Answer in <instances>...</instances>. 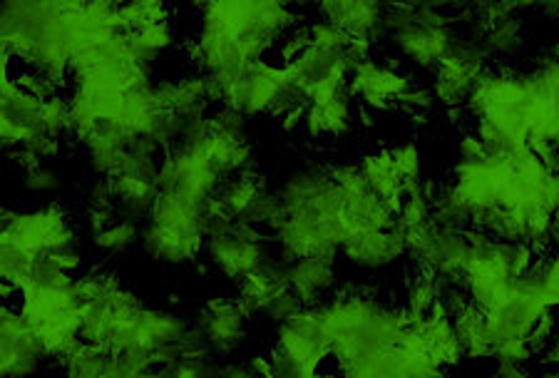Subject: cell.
Wrapping results in <instances>:
<instances>
[{
  "label": "cell",
  "instance_id": "6da1fadb",
  "mask_svg": "<svg viewBox=\"0 0 559 378\" xmlns=\"http://www.w3.org/2000/svg\"><path fill=\"white\" fill-rule=\"evenodd\" d=\"M316 311L338 368L366 362L378 351L401 344L411 327L403 311L391 309L371 294L338 292L316 306Z\"/></svg>",
  "mask_w": 559,
  "mask_h": 378
},
{
  "label": "cell",
  "instance_id": "7a4b0ae2",
  "mask_svg": "<svg viewBox=\"0 0 559 378\" xmlns=\"http://www.w3.org/2000/svg\"><path fill=\"white\" fill-rule=\"evenodd\" d=\"M0 255L17 257L25 264L35 259L52 257L68 274L80 272V234L70 224L66 206L56 202L28 206V210H3V232H0Z\"/></svg>",
  "mask_w": 559,
  "mask_h": 378
},
{
  "label": "cell",
  "instance_id": "3957f363",
  "mask_svg": "<svg viewBox=\"0 0 559 378\" xmlns=\"http://www.w3.org/2000/svg\"><path fill=\"white\" fill-rule=\"evenodd\" d=\"M17 294V311L38 339L45 356L60 362L83 341V302L75 290V276L31 284Z\"/></svg>",
  "mask_w": 559,
  "mask_h": 378
},
{
  "label": "cell",
  "instance_id": "277c9868",
  "mask_svg": "<svg viewBox=\"0 0 559 378\" xmlns=\"http://www.w3.org/2000/svg\"><path fill=\"white\" fill-rule=\"evenodd\" d=\"M299 13L284 3H249V0H219L200 5V28L227 35L251 56L261 58L269 45L292 33Z\"/></svg>",
  "mask_w": 559,
  "mask_h": 378
},
{
  "label": "cell",
  "instance_id": "5b68a950",
  "mask_svg": "<svg viewBox=\"0 0 559 378\" xmlns=\"http://www.w3.org/2000/svg\"><path fill=\"white\" fill-rule=\"evenodd\" d=\"M385 33L393 48L420 70H436L457 38L453 17L432 3L388 5Z\"/></svg>",
  "mask_w": 559,
  "mask_h": 378
},
{
  "label": "cell",
  "instance_id": "8992f818",
  "mask_svg": "<svg viewBox=\"0 0 559 378\" xmlns=\"http://www.w3.org/2000/svg\"><path fill=\"white\" fill-rule=\"evenodd\" d=\"M224 173L216 167L210 150H206L202 138H189L179 145L169 147L167 155L162 157L159 167V192L175 194L179 200L200 206L206 212V206L219 192L224 185Z\"/></svg>",
  "mask_w": 559,
  "mask_h": 378
},
{
  "label": "cell",
  "instance_id": "52a82bcc",
  "mask_svg": "<svg viewBox=\"0 0 559 378\" xmlns=\"http://www.w3.org/2000/svg\"><path fill=\"white\" fill-rule=\"evenodd\" d=\"M284 66H272V62L259 58L210 80L216 101L227 107V110L249 120V117L272 113L276 90L284 83Z\"/></svg>",
  "mask_w": 559,
  "mask_h": 378
},
{
  "label": "cell",
  "instance_id": "ba28073f",
  "mask_svg": "<svg viewBox=\"0 0 559 378\" xmlns=\"http://www.w3.org/2000/svg\"><path fill=\"white\" fill-rule=\"evenodd\" d=\"M490 58L485 52L480 38L473 35H457L455 45L450 48L443 62L432 70V95L440 107L445 110H457L471 103L475 87L488 73Z\"/></svg>",
  "mask_w": 559,
  "mask_h": 378
},
{
  "label": "cell",
  "instance_id": "9c48e42d",
  "mask_svg": "<svg viewBox=\"0 0 559 378\" xmlns=\"http://www.w3.org/2000/svg\"><path fill=\"white\" fill-rule=\"evenodd\" d=\"M358 60L364 58L356 56L354 48L323 50L309 43L294 58H288L284 66L294 83L309 95L311 105H323L348 87L350 70Z\"/></svg>",
  "mask_w": 559,
  "mask_h": 378
},
{
  "label": "cell",
  "instance_id": "30bf717a",
  "mask_svg": "<svg viewBox=\"0 0 559 378\" xmlns=\"http://www.w3.org/2000/svg\"><path fill=\"white\" fill-rule=\"evenodd\" d=\"M272 251L266 249L264 229L254 227L247 220H231L222 232L206 237L204 259L216 274L234 279H245L247 274L264 267Z\"/></svg>",
  "mask_w": 559,
  "mask_h": 378
},
{
  "label": "cell",
  "instance_id": "8fae6325",
  "mask_svg": "<svg viewBox=\"0 0 559 378\" xmlns=\"http://www.w3.org/2000/svg\"><path fill=\"white\" fill-rule=\"evenodd\" d=\"M405 255L416 262L420 272L432 276H463L471 259V234L467 229L428 222L411 229L405 239Z\"/></svg>",
  "mask_w": 559,
  "mask_h": 378
},
{
  "label": "cell",
  "instance_id": "7c38bea8",
  "mask_svg": "<svg viewBox=\"0 0 559 378\" xmlns=\"http://www.w3.org/2000/svg\"><path fill=\"white\" fill-rule=\"evenodd\" d=\"M249 317L251 314L247 311V306L237 296H216V299L204 302L194 311L192 323L204 349L214 358H227L245 346Z\"/></svg>",
  "mask_w": 559,
  "mask_h": 378
},
{
  "label": "cell",
  "instance_id": "4fadbf2b",
  "mask_svg": "<svg viewBox=\"0 0 559 378\" xmlns=\"http://www.w3.org/2000/svg\"><path fill=\"white\" fill-rule=\"evenodd\" d=\"M3 101H0V134H3L5 152L28 147L43 128V97L17 83L13 73H3Z\"/></svg>",
  "mask_w": 559,
  "mask_h": 378
},
{
  "label": "cell",
  "instance_id": "5bb4252c",
  "mask_svg": "<svg viewBox=\"0 0 559 378\" xmlns=\"http://www.w3.org/2000/svg\"><path fill=\"white\" fill-rule=\"evenodd\" d=\"M413 87L411 75L393 68L391 62H378L371 56L358 60L348 78V90L354 101L368 110H391L399 107L401 97Z\"/></svg>",
  "mask_w": 559,
  "mask_h": 378
},
{
  "label": "cell",
  "instance_id": "9a60e30c",
  "mask_svg": "<svg viewBox=\"0 0 559 378\" xmlns=\"http://www.w3.org/2000/svg\"><path fill=\"white\" fill-rule=\"evenodd\" d=\"M45 351L31 331L21 311L13 306L3 309V323H0V368L3 378H33L40 371Z\"/></svg>",
  "mask_w": 559,
  "mask_h": 378
},
{
  "label": "cell",
  "instance_id": "2e32d148",
  "mask_svg": "<svg viewBox=\"0 0 559 378\" xmlns=\"http://www.w3.org/2000/svg\"><path fill=\"white\" fill-rule=\"evenodd\" d=\"M276 344L286 349L304 368L319 374V366L331 356V344L323 323L319 319L316 306H304V309L284 321L276 331Z\"/></svg>",
  "mask_w": 559,
  "mask_h": 378
},
{
  "label": "cell",
  "instance_id": "e0dca14e",
  "mask_svg": "<svg viewBox=\"0 0 559 378\" xmlns=\"http://www.w3.org/2000/svg\"><path fill=\"white\" fill-rule=\"evenodd\" d=\"M321 17L341 25L350 38L360 45H373L388 38L385 33V8L368 0H336V3H323L316 8Z\"/></svg>",
  "mask_w": 559,
  "mask_h": 378
},
{
  "label": "cell",
  "instance_id": "ac0fdd59",
  "mask_svg": "<svg viewBox=\"0 0 559 378\" xmlns=\"http://www.w3.org/2000/svg\"><path fill=\"white\" fill-rule=\"evenodd\" d=\"M286 282L304 306H319L338 284V257L311 255L286 267Z\"/></svg>",
  "mask_w": 559,
  "mask_h": 378
},
{
  "label": "cell",
  "instance_id": "d6986e66",
  "mask_svg": "<svg viewBox=\"0 0 559 378\" xmlns=\"http://www.w3.org/2000/svg\"><path fill=\"white\" fill-rule=\"evenodd\" d=\"M134 132L124 128L122 122L103 120L97 128L90 132V138L83 142L85 160L93 177L112 179L120 173L124 157H128Z\"/></svg>",
  "mask_w": 559,
  "mask_h": 378
},
{
  "label": "cell",
  "instance_id": "ffe728a7",
  "mask_svg": "<svg viewBox=\"0 0 559 378\" xmlns=\"http://www.w3.org/2000/svg\"><path fill=\"white\" fill-rule=\"evenodd\" d=\"M341 251L350 264L364 269V272H381L405 255V237L391 227L358 229Z\"/></svg>",
  "mask_w": 559,
  "mask_h": 378
},
{
  "label": "cell",
  "instance_id": "44dd1931",
  "mask_svg": "<svg viewBox=\"0 0 559 378\" xmlns=\"http://www.w3.org/2000/svg\"><path fill=\"white\" fill-rule=\"evenodd\" d=\"M286 267L288 262L284 257H269L264 267H259L257 272L247 274L245 279L237 282V299L247 306V311L254 317V314H264L266 306L272 304L274 296L288 286L286 282Z\"/></svg>",
  "mask_w": 559,
  "mask_h": 378
},
{
  "label": "cell",
  "instance_id": "7402d4cb",
  "mask_svg": "<svg viewBox=\"0 0 559 378\" xmlns=\"http://www.w3.org/2000/svg\"><path fill=\"white\" fill-rule=\"evenodd\" d=\"M354 125V95L346 87L333 101L311 105L304 115V132L309 138H344Z\"/></svg>",
  "mask_w": 559,
  "mask_h": 378
},
{
  "label": "cell",
  "instance_id": "603a6c76",
  "mask_svg": "<svg viewBox=\"0 0 559 378\" xmlns=\"http://www.w3.org/2000/svg\"><path fill=\"white\" fill-rule=\"evenodd\" d=\"M360 175H364L366 185L378 200L391 204L393 212H401L403 202V177L395 169V162L391 157V150H373L358 162Z\"/></svg>",
  "mask_w": 559,
  "mask_h": 378
},
{
  "label": "cell",
  "instance_id": "cb8c5ba5",
  "mask_svg": "<svg viewBox=\"0 0 559 378\" xmlns=\"http://www.w3.org/2000/svg\"><path fill=\"white\" fill-rule=\"evenodd\" d=\"M112 192H115V210L120 220L138 222L147 220L159 194L157 182H147V179H134L128 175L112 177Z\"/></svg>",
  "mask_w": 559,
  "mask_h": 378
},
{
  "label": "cell",
  "instance_id": "d4e9b609",
  "mask_svg": "<svg viewBox=\"0 0 559 378\" xmlns=\"http://www.w3.org/2000/svg\"><path fill=\"white\" fill-rule=\"evenodd\" d=\"M480 43L490 60L515 58L527 45V25L522 21V13L500 17L483 31Z\"/></svg>",
  "mask_w": 559,
  "mask_h": 378
},
{
  "label": "cell",
  "instance_id": "484cf974",
  "mask_svg": "<svg viewBox=\"0 0 559 378\" xmlns=\"http://www.w3.org/2000/svg\"><path fill=\"white\" fill-rule=\"evenodd\" d=\"M455 336L460 341V349L467 358H492V339L488 334V321L485 314L477 306L467 304L453 314Z\"/></svg>",
  "mask_w": 559,
  "mask_h": 378
},
{
  "label": "cell",
  "instance_id": "4316f807",
  "mask_svg": "<svg viewBox=\"0 0 559 378\" xmlns=\"http://www.w3.org/2000/svg\"><path fill=\"white\" fill-rule=\"evenodd\" d=\"M266 187L261 175H234L224 179V185L216 192V202L222 204V210L231 220H245L251 202L257 200V194Z\"/></svg>",
  "mask_w": 559,
  "mask_h": 378
},
{
  "label": "cell",
  "instance_id": "83f0119b",
  "mask_svg": "<svg viewBox=\"0 0 559 378\" xmlns=\"http://www.w3.org/2000/svg\"><path fill=\"white\" fill-rule=\"evenodd\" d=\"M483 210L467 200L455 185H448L436 194V210H432V222L443 224L453 229H473L477 214Z\"/></svg>",
  "mask_w": 559,
  "mask_h": 378
},
{
  "label": "cell",
  "instance_id": "f1b7e54d",
  "mask_svg": "<svg viewBox=\"0 0 559 378\" xmlns=\"http://www.w3.org/2000/svg\"><path fill=\"white\" fill-rule=\"evenodd\" d=\"M110 358L112 354H105V351L80 341V344L72 349L68 356H62L58 364L66 378H107Z\"/></svg>",
  "mask_w": 559,
  "mask_h": 378
},
{
  "label": "cell",
  "instance_id": "f546056e",
  "mask_svg": "<svg viewBox=\"0 0 559 378\" xmlns=\"http://www.w3.org/2000/svg\"><path fill=\"white\" fill-rule=\"evenodd\" d=\"M440 302V290L436 276L428 272H416V276L411 279L408 286H405V306L403 314L408 323H420L428 314L436 309V304Z\"/></svg>",
  "mask_w": 559,
  "mask_h": 378
},
{
  "label": "cell",
  "instance_id": "4dcf8cb0",
  "mask_svg": "<svg viewBox=\"0 0 559 378\" xmlns=\"http://www.w3.org/2000/svg\"><path fill=\"white\" fill-rule=\"evenodd\" d=\"M175 40L177 38H175L173 23H159V25H152V28L128 35L132 56L150 68L155 66V62L165 56L169 48H173Z\"/></svg>",
  "mask_w": 559,
  "mask_h": 378
},
{
  "label": "cell",
  "instance_id": "1f68e13d",
  "mask_svg": "<svg viewBox=\"0 0 559 378\" xmlns=\"http://www.w3.org/2000/svg\"><path fill=\"white\" fill-rule=\"evenodd\" d=\"M140 241H142L140 224L130 222V220H117L107 229L97 232L90 237V245H93L105 257L128 255V251L138 247Z\"/></svg>",
  "mask_w": 559,
  "mask_h": 378
},
{
  "label": "cell",
  "instance_id": "d6a6232c",
  "mask_svg": "<svg viewBox=\"0 0 559 378\" xmlns=\"http://www.w3.org/2000/svg\"><path fill=\"white\" fill-rule=\"evenodd\" d=\"M173 21V13L165 3H150V0H142V3H124L117 5V25L124 35L140 33L144 28H152V25L169 23Z\"/></svg>",
  "mask_w": 559,
  "mask_h": 378
},
{
  "label": "cell",
  "instance_id": "836d02e7",
  "mask_svg": "<svg viewBox=\"0 0 559 378\" xmlns=\"http://www.w3.org/2000/svg\"><path fill=\"white\" fill-rule=\"evenodd\" d=\"M304 31L309 43L323 50H348L354 45V38L341 25L326 21V17H316Z\"/></svg>",
  "mask_w": 559,
  "mask_h": 378
},
{
  "label": "cell",
  "instance_id": "e575fe53",
  "mask_svg": "<svg viewBox=\"0 0 559 378\" xmlns=\"http://www.w3.org/2000/svg\"><path fill=\"white\" fill-rule=\"evenodd\" d=\"M60 185L62 179L50 162H38L35 167L21 173V187L28 197H52L58 194Z\"/></svg>",
  "mask_w": 559,
  "mask_h": 378
},
{
  "label": "cell",
  "instance_id": "d590c367",
  "mask_svg": "<svg viewBox=\"0 0 559 378\" xmlns=\"http://www.w3.org/2000/svg\"><path fill=\"white\" fill-rule=\"evenodd\" d=\"M167 371L173 378H222V366H216V358L210 351L182 356Z\"/></svg>",
  "mask_w": 559,
  "mask_h": 378
},
{
  "label": "cell",
  "instance_id": "8d00e7d4",
  "mask_svg": "<svg viewBox=\"0 0 559 378\" xmlns=\"http://www.w3.org/2000/svg\"><path fill=\"white\" fill-rule=\"evenodd\" d=\"M436 107H438V101L436 95H432V90L418 87V85H413L399 101V110H403L413 122H420V125L430 120V115L436 113Z\"/></svg>",
  "mask_w": 559,
  "mask_h": 378
},
{
  "label": "cell",
  "instance_id": "74e56055",
  "mask_svg": "<svg viewBox=\"0 0 559 378\" xmlns=\"http://www.w3.org/2000/svg\"><path fill=\"white\" fill-rule=\"evenodd\" d=\"M70 101L62 95H52L43 101V128L48 134H70Z\"/></svg>",
  "mask_w": 559,
  "mask_h": 378
},
{
  "label": "cell",
  "instance_id": "f35d334b",
  "mask_svg": "<svg viewBox=\"0 0 559 378\" xmlns=\"http://www.w3.org/2000/svg\"><path fill=\"white\" fill-rule=\"evenodd\" d=\"M301 309H304V304H301L299 296H296V294L292 292V286H284V290L274 296L272 304L266 306V311L261 314V317H264L266 321L278 323V327H282L284 321L296 317V314H299Z\"/></svg>",
  "mask_w": 559,
  "mask_h": 378
},
{
  "label": "cell",
  "instance_id": "ab89813d",
  "mask_svg": "<svg viewBox=\"0 0 559 378\" xmlns=\"http://www.w3.org/2000/svg\"><path fill=\"white\" fill-rule=\"evenodd\" d=\"M266 356H269L266 378H304L306 374H316V371H309V368H304L286 349H282L278 344L269 351Z\"/></svg>",
  "mask_w": 559,
  "mask_h": 378
},
{
  "label": "cell",
  "instance_id": "60d3db41",
  "mask_svg": "<svg viewBox=\"0 0 559 378\" xmlns=\"http://www.w3.org/2000/svg\"><path fill=\"white\" fill-rule=\"evenodd\" d=\"M391 157L399 175L403 177V185L411 182V179H420V152L416 142H399V145H393Z\"/></svg>",
  "mask_w": 559,
  "mask_h": 378
},
{
  "label": "cell",
  "instance_id": "b9f144b4",
  "mask_svg": "<svg viewBox=\"0 0 559 378\" xmlns=\"http://www.w3.org/2000/svg\"><path fill=\"white\" fill-rule=\"evenodd\" d=\"M539 274V284H543V296L549 309H559V255L545 259V262L535 264Z\"/></svg>",
  "mask_w": 559,
  "mask_h": 378
},
{
  "label": "cell",
  "instance_id": "7bdbcfd3",
  "mask_svg": "<svg viewBox=\"0 0 559 378\" xmlns=\"http://www.w3.org/2000/svg\"><path fill=\"white\" fill-rule=\"evenodd\" d=\"M532 356H535V351H532L527 339L502 341V344H498L492 351V358H498L500 364H512V366L527 364Z\"/></svg>",
  "mask_w": 559,
  "mask_h": 378
},
{
  "label": "cell",
  "instance_id": "ee69618b",
  "mask_svg": "<svg viewBox=\"0 0 559 378\" xmlns=\"http://www.w3.org/2000/svg\"><path fill=\"white\" fill-rule=\"evenodd\" d=\"M120 220V214H117L115 210H107V206H90L85 204V212H83V224L90 237L97 232H103L110 227L112 222Z\"/></svg>",
  "mask_w": 559,
  "mask_h": 378
},
{
  "label": "cell",
  "instance_id": "f6af8a7d",
  "mask_svg": "<svg viewBox=\"0 0 559 378\" xmlns=\"http://www.w3.org/2000/svg\"><path fill=\"white\" fill-rule=\"evenodd\" d=\"M485 152H488V147L483 145V140L477 138L475 132H467L457 140V160H477L483 157Z\"/></svg>",
  "mask_w": 559,
  "mask_h": 378
},
{
  "label": "cell",
  "instance_id": "bcb514c9",
  "mask_svg": "<svg viewBox=\"0 0 559 378\" xmlns=\"http://www.w3.org/2000/svg\"><path fill=\"white\" fill-rule=\"evenodd\" d=\"M537 13H543L549 21H559V0H549V3H537Z\"/></svg>",
  "mask_w": 559,
  "mask_h": 378
},
{
  "label": "cell",
  "instance_id": "7dc6e473",
  "mask_svg": "<svg viewBox=\"0 0 559 378\" xmlns=\"http://www.w3.org/2000/svg\"><path fill=\"white\" fill-rule=\"evenodd\" d=\"M134 378H173L167 368H147V371H140Z\"/></svg>",
  "mask_w": 559,
  "mask_h": 378
},
{
  "label": "cell",
  "instance_id": "c3c4849f",
  "mask_svg": "<svg viewBox=\"0 0 559 378\" xmlns=\"http://www.w3.org/2000/svg\"><path fill=\"white\" fill-rule=\"evenodd\" d=\"M547 56H552V58H557V60H559V40L552 45V48H549Z\"/></svg>",
  "mask_w": 559,
  "mask_h": 378
},
{
  "label": "cell",
  "instance_id": "681fc988",
  "mask_svg": "<svg viewBox=\"0 0 559 378\" xmlns=\"http://www.w3.org/2000/svg\"><path fill=\"white\" fill-rule=\"evenodd\" d=\"M520 378H532V376H525V374H522ZM537 378H559V368H557V371H552V374H545V376H537Z\"/></svg>",
  "mask_w": 559,
  "mask_h": 378
},
{
  "label": "cell",
  "instance_id": "f907efd6",
  "mask_svg": "<svg viewBox=\"0 0 559 378\" xmlns=\"http://www.w3.org/2000/svg\"><path fill=\"white\" fill-rule=\"evenodd\" d=\"M304 378H321V374H306Z\"/></svg>",
  "mask_w": 559,
  "mask_h": 378
}]
</instances>
